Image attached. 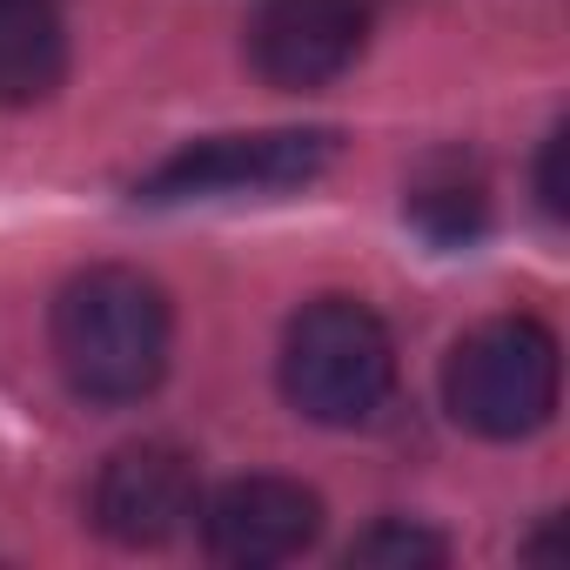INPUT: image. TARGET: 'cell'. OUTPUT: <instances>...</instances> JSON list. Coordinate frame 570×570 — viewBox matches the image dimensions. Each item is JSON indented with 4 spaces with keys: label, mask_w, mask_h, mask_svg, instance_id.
I'll return each mask as SVG.
<instances>
[{
    "label": "cell",
    "mask_w": 570,
    "mask_h": 570,
    "mask_svg": "<svg viewBox=\"0 0 570 570\" xmlns=\"http://www.w3.org/2000/svg\"><path fill=\"white\" fill-rule=\"evenodd\" d=\"M563 148H570V135L557 128L550 148H543V168H537V188H543V208L550 215H563Z\"/></svg>",
    "instance_id": "cell-11"
},
{
    "label": "cell",
    "mask_w": 570,
    "mask_h": 570,
    "mask_svg": "<svg viewBox=\"0 0 570 570\" xmlns=\"http://www.w3.org/2000/svg\"><path fill=\"white\" fill-rule=\"evenodd\" d=\"M443 557H450V543L410 517H383L350 543V563H370V570H436Z\"/></svg>",
    "instance_id": "cell-9"
},
{
    "label": "cell",
    "mask_w": 570,
    "mask_h": 570,
    "mask_svg": "<svg viewBox=\"0 0 570 570\" xmlns=\"http://www.w3.org/2000/svg\"><path fill=\"white\" fill-rule=\"evenodd\" d=\"M410 215H416L436 242L476 235V228H483V188L463 181V168H450L443 181H416V188H410Z\"/></svg>",
    "instance_id": "cell-10"
},
{
    "label": "cell",
    "mask_w": 570,
    "mask_h": 570,
    "mask_svg": "<svg viewBox=\"0 0 570 570\" xmlns=\"http://www.w3.org/2000/svg\"><path fill=\"white\" fill-rule=\"evenodd\" d=\"M95 530L121 550H155L168 537H181L202 510V476L195 456L175 443H128L101 463L95 476Z\"/></svg>",
    "instance_id": "cell-5"
},
{
    "label": "cell",
    "mask_w": 570,
    "mask_h": 570,
    "mask_svg": "<svg viewBox=\"0 0 570 570\" xmlns=\"http://www.w3.org/2000/svg\"><path fill=\"white\" fill-rule=\"evenodd\" d=\"M68 81V28L55 0H0V108H35Z\"/></svg>",
    "instance_id": "cell-8"
},
{
    "label": "cell",
    "mask_w": 570,
    "mask_h": 570,
    "mask_svg": "<svg viewBox=\"0 0 570 570\" xmlns=\"http://www.w3.org/2000/svg\"><path fill=\"white\" fill-rule=\"evenodd\" d=\"M195 517H202L208 557L242 563V570L289 563L323 537V497L296 476H235Z\"/></svg>",
    "instance_id": "cell-7"
},
{
    "label": "cell",
    "mask_w": 570,
    "mask_h": 570,
    "mask_svg": "<svg viewBox=\"0 0 570 570\" xmlns=\"http://www.w3.org/2000/svg\"><path fill=\"white\" fill-rule=\"evenodd\" d=\"M370 41V8L363 0H262L248 21V61L268 88H330L336 75L356 68Z\"/></svg>",
    "instance_id": "cell-6"
},
{
    "label": "cell",
    "mask_w": 570,
    "mask_h": 570,
    "mask_svg": "<svg viewBox=\"0 0 570 570\" xmlns=\"http://www.w3.org/2000/svg\"><path fill=\"white\" fill-rule=\"evenodd\" d=\"M343 155L336 128H262V135H215L168 155L135 195L141 202H215V195H282L316 181Z\"/></svg>",
    "instance_id": "cell-4"
},
{
    "label": "cell",
    "mask_w": 570,
    "mask_h": 570,
    "mask_svg": "<svg viewBox=\"0 0 570 570\" xmlns=\"http://www.w3.org/2000/svg\"><path fill=\"white\" fill-rule=\"evenodd\" d=\"M396 390V343L356 296H316L282 330V396L309 423H370Z\"/></svg>",
    "instance_id": "cell-2"
},
{
    "label": "cell",
    "mask_w": 570,
    "mask_h": 570,
    "mask_svg": "<svg viewBox=\"0 0 570 570\" xmlns=\"http://www.w3.org/2000/svg\"><path fill=\"white\" fill-rule=\"evenodd\" d=\"M563 356L537 316H490L476 323L443 363V403L470 436L517 443L557 416Z\"/></svg>",
    "instance_id": "cell-3"
},
{
    "label": "cell",
    "mask_w": 570,
    "mask_h": 570,
    "mask_svg": "<svg viewBox=\"0 0 570 570\" xmlns=\"http://www.w3.org/2000/svg\"><path fill=\"white\" fill-rule=\"evenodd\" d=\"M175 356V309L141 268L101 262L55 296V363L88 403H141Z\"/></svg>",
    "instance_id": "cell-1"
}]
</instances>
